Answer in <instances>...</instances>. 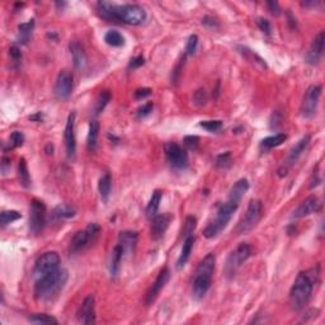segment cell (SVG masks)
<instances>
[{"label": "cell", "mask_w": 325, "mask_h": 325, "mask_svg": "<svg viewBox=\"0 0 325 325\" xmlns=\"http://www.w3.org/2000/svg\"><path fill=\"white\" fill-rule=\"evenodd\" d=\"M98 14L110 22H119L130 25H141L145 23L147 14L138 4H119L112 1H99L97 4Z\"/></svg>", "instance_id": "cell-1"}, {"label": "cell", "mask_w": 325, "mask_h": 325, "mask_svg": "<svg viewBox=\"0 0 325 325\" xmlns=\"http://www.w3.org/2000/svg\"><path fill=\"white\" fill-rule=\"evenodd\" d=\"M319 277V269H310L299 273L290 290V305L295 311H301L309 302L313 295L314 284Z\"/></svg>", "instance_id": "cell-2"}, {"label": "cell", "mask_w": 325, "mask_h": 325, "mask_svg": "<svg viewBox=\"0 0 325 325\" xmlns=\"http://www.w3.org/2000/svg\"><path fill=\"white\" fill-rule=\"evenodd\" d=\"M216 256L213 253H209L200 263L194 271L192 279V296L194 300H201L206 296L212 284V277L215 273Z\"/></svg>", "instance_id": "cell-3"}, {"label": "cell", "mask_w": 325, "mask_h": 325, "mask_svg": "<svg viewBox=\"0 0 325 325\" xmlns=\"http://www.w3.org/2000/svg\"><path fill=\"white\" fill-rule=\"evenodd\" d=\"M68 279H69L68 271L59 268L55 272L36 279L35 297L40 301H47L56 297L64 290Z\"/></svg>", "instance_id": "cell-4"}, {"label": "cell", "mask_w": 325, "mask_h": 325, "mask_svg": "<svg viewBox=\"0 0 325 325\" xmlns=\"http://www.w3.org/2000/svg\"><path fill=\"white\" fill-rule=\"evenodd\" d=\"M238 205L230 202L226 200V202L221 203L217 209L215 219L209 222V225L203 230V236L206 239H213L216 238L224 229L228 226V224L232 220L234 212L238 209Z\"/></svg>", "instance_id": "cell-5"}, {"label": "cell", "mask_w": 325, "mask_h": 325, "mask_svg": "<svg viewBox=\"0 0 325 325\" xmlns=\"http://www.w3.org/2000/svg\"><path fill=\"white\" fill-rule=\"evenodd\" d=\"M252 255V249L247 243H240L238 247L229 254L228 259L225 263V276L229 279H234L235 275L238 273L239 268L244 263L249 259Z\"/></svg>", "instance_id": "cell-6"}, {"label": "cell", "mask_w": 325, "mask_h": 325, "mask_svg": "<svg viewBox=\"0 0 325 325\" xmlns=\"http://www.w3.org/2000/svg\"><path fill=\"white\" fill-rule=\"evenodd\" d=\"M100 232V228L98 224L92 222L84 230L75 232V235L72 236L71 243H70V252L74 254L79 253L81 250H84L85 248L89 247L95 239H97L98 234Z\"/></svg>", "instance_id": "cell-7"}, {"label": "cell", "mask_w": 325, "mask_h": 325, "mask_svg": "<svg viewBox=\"0 0 325 325\" xmlns=\"http://www.w3.org/2000/svg\"><path fill=\"white\" fill-rule=\"evenodd\" d=\"M60 264H61V258L56 252H46L41 254L35 263L33 277L35 279H38L48 273L55 272L60 268Z\"/></svg>", "instance_id": "cell-8"}, {"label": "cell", "mask_w": 325, "mask_h": 325, "mask_svg": "<svg viewBox=\"0 0 325 325\" xmlns=\"http://www.w3.org/2000/svg\"><path fill=\"white\" fill-rule=\"evenodd\" d=\"M262 209L263 206L259 200L250 201L247 212H245L243 219L239 221L238 226H236V232L239 235L245 234V232H250L252 229L255 228L256 224L259 222L260 217H262Z\"/></svg>", "instance_id": "cell-9"}, {"label": "cell", "mask_w": 325, "mask_h": 325, "mask_svg": "<svg viewBox=\"0 0 325 325\" xmlns=\"http://www.w3.org/2000/svg\"><path fill=\"white\" fill-rule=\"evenodd\" d=\"M320 95H322V87L320 85H310L305 92L303 99L301 102L300 112L301 116L306 119H311L315 117L318 106H319Z\"/></svg>", "instance_id": "cell-10"}, {"label": "cell", "mask_w": 325, "mask_h": 325, "mask_svg": "<svg viewBox=\"0 0 325 325\" xmlns=\"http://www.w3.org/2000/svg\"><path fill=\"white\" fill-rule=\"evenodd\" d=\"M46 206L40 200H33L31 202V213H29V230L33 234H40L46 224Z\"/></svg>", "instance_id": "cell-11"}, {"label": "cell", "mask_w": 325, "mask_h": 325, "mask_svg": "<svg viewBox=\"0 0 325 325\" xmlns=\"http://www.w3.org/2000/svg\"><path fill=\"white\" fill-rule=\"evenodd\" d=\"M166 159L174 169H186L188 166V154L183 147L179 146L177 142H166L164 146Z\"/></svg>", "instance_id": "cell-12"}, {"label": "cell", "mask_w": 325, "mask_h": 325, "mask_svg": "<svg viewBox=\"0 0 325 325\" xmlns=\"http://www.w3.org/2000/svg\"><path fill=\"white\" fill-rule=\"evenodd\" d=\"M72 87H74V76L71 72L69 70H61L57 75L55 88H53L56 98L61 100L69 99L72 93Z\"/></svg>", "instance_id": "cell-13"}, {"label": "cell", "mask_w": 325, "mask_h": 325, "mask_svg": "<svg viewBox=\"0 0 325 325\" xmlns=\"http://www.w3.org/2000/svg\"><path fill=\"white\" fill-rule=\"evenodd\" d=\"M64 142H65L66 155L69 159H74L76 154V138H75V113L71 112L66 121L64 131Z\"/></svg>", "instance_id": "cell-14"}, {"label": "cell", "mask_w": 325, "mask_h": 325, "mask_svg": "<svg viewBox=\"0 0 325 325\" xmlns=\"http://www.w3.org/2000/svg\"><path fill=\"white\" fill-rule=\"evenodd\" d=\"M169 279H170V271L165 267V268H162V271H160V273L158 275L157 279H155V282H154L153 286L150 287V290L147 291L146 299H145V303H146L147 306H150V305H153V303L155 302V300L158 299L162 290L165 287V284L168 283Z\"/></svg>", "instance_id": "cell-15"}, {"label": "cell", "mask_w": 325, "mask_h": 325, "mask_svg": "<svg viewBox=\"0 0 325 325\" xmlns=\"http://www.w3.org/2000/svg\"><path fill=\"white\" fill-rule=\"evenodd\" d=\"M320 209V201L315 196H310L305 198L302 202L294 209V212L291 215V220H300L316 212Z\"/></svg>", "instance_id": "cell-16"}, {"label": "cell", "mask_w": 325, "mask_h": 325, "mask_svg": "<svg viewBox=\"0 0 325 325\" xmlns=\"http://www.w3.org/2000/svg\"><path fill=\"white\" fill-rule=\"evenodd\" d=\"M78 320L81 324H95V300L94 296L89 295L84 299L78 310Z\"/></svg>", "instance_id": "cell-17"}, {"label": "cell", "mask_w": 325, "mask_h": 325, "mask_svg": "<svg viewBox=\"0 0 325 325\" xmlns=\"http://www.w3.org/2000/svg\"><path fill=\"white\" fill-rule=\"evenodd\" d=\"M170 221H172V215L170 213H162V215L154 216L153 219H151V238L154 240H159L160 238H162V235L165 234Z\"/></svg>", "instance_id": "cell-18"}, {"label": "cell", "mask_w": 325, "mask_h": 325, "mask_svg": "<svg viewBox=\"0 0 325 325\" xmlns=\"http://www.w3.org/2000/svg\"><path fill=\"white\" fill-rule=\"evenodd\" d=\"M324 41L325 35L324 32H320L319 35L314 38L313 44L310 46V50L306 55V63L310 65H318L323 57V51H324Z\"/></svg>", "instance_id": "cell-19"}, {"label": "cell", "mask_w": 325, "mask_h": 325, "mask_svg": "<svg viewBox=\"0 0 325 325\" xmlns=\"http://www.w3.org/2000/svg\"><path fill=\"white\" fill-rule=\"evenodd\" d=\"M69 47L74 66H75L78 70H84L88 66V56L84 47L81 46L78 41H72Z\"/></svg>", "instance_id": "cell-20"}, {"label": "cell", "mask_w": 325, "mask_h": 325, "mask_svg": "<svg viewBox=\"0 0 325 325\" xmlns=\"http://www.w3.org/2000/svg\"><path fill=\"white\" fill-rule=\"evenodd\" d=\"M139 234L136 232H121L118 235V245L126 255H131L138 245Z\"/></svg>", "instance_id": "cell-21"}, {"label": "cell", "mask_w": 325, "mask_h": 325, "mask_svg": "<svg viewBox=\"0 0 325 325\" xmlns=\"http://www.w3.org/2000/svg\"><path fill=\"white\" fill-rule=\"evenodd\" d=\"M248 189H249V182H248V179L245 178L239 179V181L232 186L230 192H229L228 201H230V202L235 203V205H238L239 206V203H240V201L243 200L244 194L247 193Z\"/></svg>", "instance_id": "cell-22"}, {"label": "cell", "mask_w": 325, "mask_h": 325, "mask_svg": "<svg viewBox=\"0 0 325 325\" xmlns=\"http://www.w3.org/2000/svg\"><path fill=\"white\" fill-rule=\"evenodd\" d=\"M310 141H311V136H310V135H305L300 141H297V144L295 145V146H292V149H291L290 153H288V164H294V162H297V159L305 153V150H306L307 146L310 145Z\"/></svg>", "instance_id": "cell-23"}, {"label": "cell", "mask_w": 325, "mask_h": 325, "mask_svg": "<svg viewBox=\"0 0 325 325\" xmlns=\"http://www.w3.org/2000/svg\"><path fill=\"white\" fill-rule=\"evenodd\" d=\"M193 245H194V236L193 235H189L187 238H185V241H183V247H182L181 254L178 256V260H177V268L182 269L183 267L187 264V262L191 258L192 250H193Z\"/></svg>", "instance_id": "cell-24"}, {"label": "cell", "mask_w": 325, "mask_h": 325, "mask_svg": "<svg viewBox=\"0 0 325 325\" xmlns=\"http://www.w3.org/2000/svg\"><path fill=\"white\" fill-rule=\"evenodd\" d=\"M123 258H125L123 249L117 244L115 249L112 250L110 259V273L112 277H117V276L119 275V269H121L122 259H123Z\"/></svg>", "instance_id": "cell-25"}, {"label": "cell", "mask_w": 325, "mask_h": 325, "mask_svg": "<svg viewBox=\"0 0 325 325\" xmlns=\"http://www.w3.org/2000/svg\"><path fill=\"white\" fill-rule=\"evenodd\" d=\"M76 213V209H74L70 205H59L55 209H52V212H51V220L52 221H60V220H65V219H70V217H74Z\"/></svg>", "instance_id": "cell-26"}, {"label": "cell", "mask_w": 325, "mask_h": 325, "mask_svg": "<svg viewBox=\"0 0 325 325\" xmlns=\"http://www.w3.org/2000/svg\"><path fill=\"white\" fill-rule=\"evenodd\" d=\"M238 51L243 55V57H245L249 63L253 64V65L255 66V68H258V69L264 70L267 68L266 61H264L259 55H256L254 51L248 48L247 46H238Z\"/></svg>", "instance_id": "cell-27"}, {"label": "cell", "mask_w": 325, "mask_h": 325, "mask_svg": "<svg viewBox=\"0 0 325 325\" xmlns=\"http://www.w3.org/2000/svg\"><path fill=\"white\" fill-rule=\"evenodd\" d=\"M111 189H112V178L108 173H106L100 177L99 183H98V191H99V196L103 202H107L110 198Z\"/></svg>", "instance_id": "cell-28"}, {"label": "cell", "mask_w": 325, "mask_h": 325, "mask_svg": "<svg viewBox=\"0 0 325 325\" xmlns=\"http://www.w3.org/2000/svg\"><path fill=\"white\" fill-rule=\"evenodd\" d=\"M287 140V135L281 132V134H276L273 136H268V138L263 139L262 142H260V147L264 149V150H271V149H275V147L279 146Z\"/></svg>", "instance_id": "cell-29"}, {"label": "cell", "mask_w": 325, "mask_h": 325, "mask_svg": "<svg viewBox=\"0 0 325 325\" xmlns=\"http://www.w3.org/2000/svg\"><path fill=\"white\" fill-rule=\"evenodd\" d=\"M162 192L157 189V191H154V193L151 194V198L149 201L146 206V216L149 219H153L154 216L158 215V209L160 207V202H162Z\"/></svg>", "instance_id": "cell-30"}, {"label": "cell", "mask_w": 325, "mask_h": 325, "mask_svg": "<svg viewBox=\"0 0 325 325\" xmlns=\"http://www.w3.org/2000/svg\"><path fill=\"white\" fill-rule=\"evenodd\" d=\"M98 135H99V123H98L97 121H92L91 123H89V131H88L87 138V146L89 150H95Z\"/></svg>", "instance_id": "cell-31"}, {"label": "cell", "mask_w": 325, "mask_h": 325, "mask_svg": "<svg viewBox=\"0 0 325 325\" xmlns=\"http://www.w3.org/2000/svg\"><path fill=\"white\" fill-rule=\"evenodd\" d=\"M18 175H19V179H21V183H22L23 187L24 188L31 187V175H29L27 162H25V159H23V158L19 160Z\"/></svg>", "instance_id": "cell-32"}, {"label": "cell", "mask_w": 325, "mask_h": 325, "mask_svg": "<svg viewBox=\"0 0 325 325\" xmlns=\"http://www.w3.org/2000/svg\"><path fill=\"white\" fill-rule=\"evenodd\" d=\"M33 27H35V21L31 19L28 22L25 23H21L18 25L19 29V42H22V44H27L32 35V31H33Z\"/></svg>", "instance_id": "cell-33"}, {"label": "cell", "mask_w": 325, "mask_h": 325, "mask_svg": "<svg viewBox=\"0 0 325 325\" xmlns=\"http://www.w3.org/2000/svg\"><path fill=\"white\" fill-rule=\"evenodd\" d=\"M104 41L107 45L112 47H121L125 45V37L118 31H108L104 35Z\"/></svg>", "instance_id": "cell-34"}, {"label": "cell", "mask_w": 325, "mask_h": 325, "mask_svg": "<svg viewBox=\"0 0 325 325\" xmlns=\"http://www.w3.org/2000/svg\"><path fill=\"white\" fill-rule=\"evenodd\" d=\"M22 217V215L18 212V211H14V209H10V211H3L1 215H0V224H1V228H5L6 225H9L12 222L17 221Z\"/></svg>", "instance_id": "cell-35"}, {"label": "cell", "mask_w": 325, "mask_h": 325, "mask_svg": "<svg viewBox=\"0 0 325 325\" xmlns=\"http://www.w3.org/2000/svg\"><path fill=\"white\" fill-rule=\"evenodd\" d=\"M28 320L33 324H59L57 319H55L51 315H47V314H33L29 316Z\"/></svg>", "instance_id": "cell-36"}, {"label": "cell", "mask_w": 325, "mask_h": 325, "mask_svg": "<svg viewBox=\"0 0 325 325\" xmlns=\"http://www.w3.org/2000/svg\"><path fill=\"white\" fill-rule=\"evenodd\" d=\"M232 162H234V160H232V155L230 151L220 154L219 157L216 158V166L219 169H222V170H226V169L230 168L232 165Z\"/></svg>", "instance_id": "cell-37"}, {"label": "cell", "mask_w": 325, "mask_h": 325, "mask_svg": "<svg viewBox=\"0 0 325 325\" xmlns=\"http://www.w3.org/2000/svg\"><path fill=\"white\" fill-rule=\"evenodd\" d=\"M111 100V93L108 91L100 92L99 95L97 98V102H95V115H99L100 112H103V110L106 108V106L108 104V102Z\"/></svg>", "instance_id": "cell-38"}, {"label": "cell", "mask_w": 325, "mask_h": 325, "mask_svg": "<svg viewBox=\"0 0 325 325\" xmlns=\"http://www.w3.org/2000/svg\"><path fill=\"white\" fill-rule=\"evenodd\" d=\"M24 142V135L21 131H14L12 132L9 138V142H8V149L9 150H14L17 147L22 146Z\"/></svg>", "instance_id": "cell-39"}, {"label": "cell", "mask_w": 325, "mask_h": 325, "mask_svg": "<svg viewBox=\"0 0 325 325\" xmlns=\"http://www.w3.org/2000/svg\"><path fill=\"white\" fill-rule=\"evenodd\" d=\"M222 121H220V119H211V121H202L200 123V126L202 128H205V130H207V131L209 132H217L220 131L222 128Z\"/></svg>", "instance_id": "cell-40"}, {"label": "cell", "mask_w": 325, "mask_h": 325, "mask_svg": "<svg viewBox=\"0 0 325 325\" xmlns=\"http://www.w3.org/2000/svg\"><path fill=\"white\" fill-rule=\"evenodd\" d=\"M196 226H197V220L193 216H188L186 219L185 222V228H183V236L187 238L189 235H193L194 230H196Z\"/></svg>", "instance_id": "cell-41"}, {"label": "cell", "mask_w": 325, "mask_h": 325, "mask_svg": "<svg viewBox=\"0 0 325 325\" xmlns=\"http://www.w3.org/2000/svg\"><path fill=\"white\" fill-rule=\"evenodd\" d=\"M185 61H186V56H183L181 60H179L178 63H177V65L174 66V69H173L172 76H170V80H172L173 85L177 84L179 81V79H181L182 71H183V66H185Z\"/></svg>", "instance_id": "cell-42"}, {"label": "cell", "mask_w": 325, "mask_h": 325, "mask_svg": "<svg viewBox=\"0 0 325 325\" xmlns=\"http://www.w3.org/2000/svg\"><path fill=\"white\" fill-rule=\"evenodd\" d=\"M198 46V36L191 35L187 41V46H186V56H193Z\"/></svg>", "instance_id": "cell-43"}, {"label": "cell", "mask_w": 325, "mask_h": 325, "mask_svg": "<svg viewBox=\"0 0 325 325\" xmlns=\"http://www.w3.org/2000/svg\"><path fill=\"white\" fill-rule=\"evenodd\" d=\"M207 93L205 88H200L197 91L194 92L193 94V103L198 107H203L207 103Z\"/></svg>", "instance_id": "cell-44"}, {"label": "cell", "mask_w": 325, "mask_h": 325, "mask_svg": "<svg viewBox=\"0 0 325 325\" xmlns=\"http://www.w3.org/2000/svg\"><path fill=\"white\" fill-rule=\"evenodd\" d=\"M183 142H185V146L187 147L188 150H197L198 144H200V138H198V136H193V135L186 136Z\"/></svg>", "instance_id": "cell-45"}, {"label": "cell", "mask_w": 325, "mask_h": 325, "mask_svg": "<svg viewBox=\"0 0 325 325\" xmlns=\"http://www.w3.org/2000/svg\"><path fill=\"white\" fill-rule=\"evenodd\" d=\"M256 24L259 27L260 31L267 36H271V31H272V27H271V23L264 18H258L256 19Z\"/></svg>", "instance_id": "cell-46"}, {"label": "cell", "mask_w": 325, "mask_h": 325, "mask_svg": "<svg viewBox=\"0 0 325 325\" xmlns=\"http://www.w3.org/2000/svg\"><path fill=\"white\" fill-rule=\"evenodd\" d=\"M202 24L206 27V28L209 29H219L220 28V24L219 22L216 21L213 17H209V16H206L203 17L202 18Z\"/></svg>", "instance_id": "cell-47"}, {"label": "cell", "mask_w": 325, "mask_h": 325, "mask_svg": "<svg viewBox=\"0 0 325 325\" xmlns=\"http://www.w3.org/2000/svg\"><path fill=\"white\" fill-rule=\"evenodd\" d=\"M9 55L12 57L13 63L14 64H21V60H22V52L19 50L18 46H12L9 48Z\"/></svg>", "instance_id": "cell-48"}, {"label": "cell", "mask_w": 325, "mask_h": 325, "mask_svg": "<svg viewBox=\"0 0 325 325\" xmlns=\"http://www.w3.org/2000/svg\"><path fill=\"white\" fill-rule=\"evenodd\" d=\"M153 103H146L144 104L142 107H140L138 110V117L139 118H142V117H146L147 115H150L151 112H153Z\"/></svg>", "instance_id": "cell-49"}, {"label": "cell", "mask_w": 325, "mask_h": 325, "mask_svg": "<svg viewBox=\"0 0 325 325\" xmlns=\"http://www.w3.org/2000/svg\"><path fill=\"white\" fill-rule=\"evenodd\" d=\"M145 64L144 56H136L135 59H132L128 64V69H138L140 66H142Z\"/></svg>", "instance_id": "cell-50"}, {"label": "cell", "mask_w": 325, "mask_h": 325, "mask_svg": "<svg viewBox=\"0 0 325 325\" xmlns=\"http://www.w3.org/2000/svg\"><path fill=\"white\" fill-rule=\"evenodd\" d=\"M266 5L268 6L269 12L272 13L273 16H279L281 13V8H279V4L277 1H267Z\"/></svg>", "instance_id": "cell-51"}, {"label": "cell", "mask_w": 325, "mask_h": 325, "mask_svg": "<svg viewBox=\"0 0 325 325\" xmlns=\"http://www.w3.org/2000/svg\"><path fill=\"white\" fill-rule=\"evenodd\" d=\"M150 94H151L150 88H142V89H138V91L135 92V98H136V99H142V98L149 97Z\"/></svg>", "instance_id": "cell-52"}, {"label": "cell", "mask_w": 325, "mask_h": 325, "mask_svg": "<svg viewBox=\"0 0 325 325\" xmlns=\"http://www.w3.org/2000/svg\"><path fill=\"white\" fill-rule=\"evenodd\" d=\"M287 17H288V23H290L291 28H296L297 27V23H296V18H295V16H292V13L288 12L287 13Z\"/></svg>", "instance_id": "cell-53"}, {"label": "cell", "mask_w": 325, "mask_h": 325, "mask_svg": "<svg viewBox=\"0 0 325 325\" xmlns=\"http://www.w3.org/2000/svg\"><path fill=\"white\" fill-rule=\"evenodd\" d=\"M6 166H9L10 168V159L8 157L3 158V164H1V170L4 172V174L6 173Z\"/></svg>", "instance_id": "cell-54"}, {"label": "cell", "mask_w": 325, "mask_h": 325, "mask_svg": "<svg viewBox=\"0 0 325 325\" xmlns=\"http://www.w3.org/2000/svg\"><path fill=\"white\" fill-rule=\"evenodd\" d=\"M318 4H319V1H314L313 0V1H303L302 5L305 6V8H315Z\"/></svg>", "instance_id": "cell-55"}, {"label": "cell", "mask_w": 325, "mask_h": 325, "mask_svg": "<svg viewBox=\"0 0 325 325\" xmlns=\"http://www.w3.org/2000/svg\"><path fill=\"white\" fill-rule=\"evenodd\" d=\"M287 172H288L287 166H281V168L279 169V175L281 177V178H283V177L287 175Z\"/></svg>", "instance_id": "cell-56"}, {"label": "cell", "mask_w": 325, "mask_h": 325, "mask_svg": "<svg viewBox=\"0 0 325 325\" xmlns=\"http://www.w3.org/2000/svg\"><path fill=\"white\" fill-rule=\"evenodd\" d=\"M219 94H220V81H217V83H216V88L213 89L212 95L215 98H217V97H219Z\"/></svg>", "instance_id": "cell-57"}, {"label": "cell", "mask_w": 325, "mask_h": 325, "mask_svg": "<svg viewBox=\"0 0 325 325\" xmlns=\"http://www.w3.org/2000/svg\"><path fill=\"white\" fill-rule=\"evenodd\" d=\"M56 6H57V8H59L60 10H63L64 8H65V6H68V3H66V1H61V3H60V1H57Z\"/></svg>", "instance_id": "cell-58"}, {"label": "cell", "mask_w": 325, "mask_h": 325, "mask_svg": "<svg viewBox=\"0 0 325 325\" xmlns=\"http://www.w3.org/2000/svg\"><path fill=\"white\" fill-rule=\"evenodd\" d=\"M52 150H53V146L51 144H47L46 146V153L47 154H52Z\"/></svg>", "instance_id": "cell-59"}]
</instances>
